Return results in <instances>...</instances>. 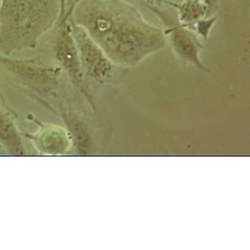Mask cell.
<instances>
[{"instance_id":"obj_8","label":"cell","mask_w":250,"mask_h":250,"mask_svg":"<svg viewBox=\"0 0 250 250\" xmlns=\"http://www.w3.org/2000/svg\"><path fill=\"white\" fill-rule=\"evenodd\" d=\"M57 114L66 124V128L71 135L73 147L80 155H89L94 149V139L89 124L80 113L72 110L69 104L61 108Z\"/></svg>"},{"instance_id":"obj_3","label":"cell","mask_w":250,"mask_h":250,"mask_svg":"<svg viewBox=\"0 0 250 250\" xmlns=\"http://www.w3.org/2000/svg\"><path fill=\"white\" fill-rule=\"evenodd\" d=\"M0 64L32 97L58 113L68 104L66 74L55 62L44 57L11 58L0 54Z\"/></svg>"},{"instance_id":"obj_4","label":"cell","mask_w":250,"mask_h":250,"mask_svg":"<svg viewBox=\"0 0 250 250\" xmlns=\"http://www.w3.org/2000/svg\"><path fill=\"white\" fill-rule=\"evenodd\" d=\"M57 34L54 41V59L61 66L67 79L84 96L95 115L99 114L98 107V87L86 79L81 64L77 43L72 35L69 19H62L56 24Z\"/></svg>"},{"instance_id":"obj_7","label":"cell","mask_w":250,"mask_h":250,"mask_svg":"<svg viewBox=\"0 0 250 250\" xmlns=\"http://www.w3.org/2000/svg\"><path fill=\"white\" fill-rule=\"evenodd\" d=\"M37 123L38 130L27 134L36 150L43 156H62L73 148V142L67 128L53 124H45L31 118Z\"/></svg>"},{"instance_id":"obj_12","label":"cell","mask_w":250,"mask_h":250,"mask_svg":"<svg viewBox=\"0 0 250 250\" xmlns=\"http://www.w3.org/2000/svg\"><path fill=\"white\" fill-rule=\"evenodd\" d=\"M0 100H1L2 102H7V101H5V99H4V96L2 95L1 89H0Z\"/></svg>"},{"instance_id":"obj_5","label":"cell","mask_w":250,"mask_h":250,"mask_svg":"<svg viewBox=\"0 0 250 250\" xmlns=\"http://www.w3.org/2000/svg\"><path fill=\"white\" fill-rule=\"evenodd\" d=\"M68 19L86 79L96 87L121 83L128 69L114 63L82 26L75 24L71 18Z\"/></svg>"},{"instance_id":"obj_10","label":"cell","mask_w":250,"mask_h":250,"mask_svg":"<svg viewBox=\"0 0 250 250\" xmlns=\"http://www.w3.org/2000/svg\"><path fill=\"white\" fill-rule=\"evenodd\" d=\"M161 4L175 9L177 23L192 30L200 21L213 15L210 7L205 0H183L181 2L165 0Z\"/></svg>"},{"instance_id":"obj_1","label":"cell","mask_w":250,"mask_h":250,"mask_svg":"<svg viewBox=\"0 0 250 250\" xmlns=\"http://www.w3.org/2000/svg\"><path fill=\"white\" fill-rule=\"evenodd\" d=\"M71 18L118 67H137L167 44L164 28L150 24L126 0H73L62 19Z\"/></svg>"},{"instance_id":"obj_9","label":"cell","mask_w":250,"mask_h":250,"mask_svg":"<svg viewBox=\"0 0 250 250\" xmlns=\"http://www.w3.org/2000/svg\"><path fill=\"white\" fill-rule=\"evenodd\" d=\"M0 145L11 156H26L27 151L21 133L14 122L13 111L7 102L0 100Z\"/></svg>"},{"instance_id":"obj_13","label":"cell","mask_w":250,"mask_h":250,"mask_svg":"<svg viewBox=\"0 0 250 250\" xmlns=\"http://www.w3.org/2000/svg\"><path fill=\"white\" fill-rule=\"evenodd\" d=\"M0 2H1V1H0Z\"/></svg>"},{"instance_id":"obj_2","label":"cell","mask_w":250,"mask_h":250,"mask_svg":"<svg viewBox=\"0 0 250 250\" xmlns=\"http://www.w3.org/2000/svg\"><path fill=\"white\" fill-rule=\"evenodd\" d=\"M0 54L36 48L66 13L64 0H0Z\"/></svg>"},{"instance_id":"obj_11","label":"cell","mask_w":250,"mask_h":250,"mask_svg":"<svg viewBox=\"0 0 250 250\" xmlns=\"http://www.w3.org/2000/svg\"><path fill=\"white\" fill-rule=\"evenodd\" d=\"M217 20V15H211L208 16V18H206L202 21H200L199 23L194 26L193 31L197 34L199 37L203 38L204 40H208V36H209V32L210 30L213 29L214 25L216 24Z\"/></svg>"},{"instance_id":"obj_6","label":"cell","mask_w":250,"mask_h":250,"mask_svg":"<svg viewBox=\"0 0 250 250\" xmlns=\"http://www.w3.org/2000/svg\"><path fill=\"white\" fill-rule=\"evenodd\" d=\"M147 7L164 21L166 28H164L167 39L170 42L173 54L186 66L195 67L205 73H209L210 70L201 61L200 54L204 45L200 40V37L195 32L179 25L177 21L168 14L166 10H162L153 4H146Z\"/></svg>"}]
</instances>
